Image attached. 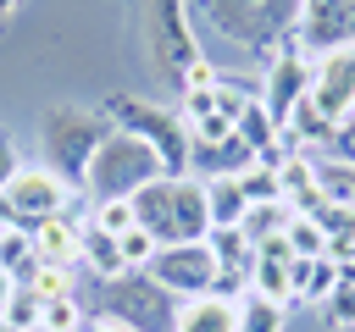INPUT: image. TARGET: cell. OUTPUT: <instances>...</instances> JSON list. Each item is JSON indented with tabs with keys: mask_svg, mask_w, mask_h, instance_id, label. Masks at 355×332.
I'll return each mask as SVG.
<instances>
[{
	"mask_svg": "<svg viewBox=\"0 0 355 332\" xmlns=\"http://www.w3.org/2000/svg\"><path fill=\"white\" fill-rule=\"evenodd\" d=\"M28 238H33V260H39V266L72 271V266L83 260V221H72L67 210L50 216V221H39V227H28Z\"/></svg>",
	"mask_w": 355,
	"mask_h": 332,
	"instance_id": "obj_13",
	"label": "cell"
},
{
	"mask_svg": "<svg viewBox=\"0 0 355 332\" xmlns=\"http://www.w3.org/2000/svg\"><path fill=\"white\" fill-rule=\"evenodd\" d=\"M83 315L94 321H122L133 332H172L178 326V299L150 277V271H122V277H94Z\"/></svg>",
	"mask_w": 355,
	"mask_h": 332,
	"instance_id": "obj_2",
	"label": "cell"
},
{
	"mask_svg": "<svg viewBox=\"0 0 355 332\" xmlns=\"http://www.w3.org/2000/svg\"><path fill=\"white\" fill-rule=\"evenodd\" d=\"M205 249H211L216 271L250 277V266H255V243H250V232H244V227H211V232H205Z\"/></svg>",
	"mask_w": 355,
	"mask_h": 332,
	"instance_id": "obj_17",
	"label": "cell"
},
{
	"mask_svg": "<svg viewBox=\"0 0 355 332\" xmlns=\"http://www.w3.org/2000/svg\"><path fill=\"white\" fill-rule=\"evenodd\" d=\"M349 44H355V0H300V22H294L300 55H327Z\"/></svg>",
	"mask_w": 355,
	"mask_h": 332,
	"instance_id": "obj_10",
	"label": "cell"
},
{
	"mask_svg": "<svg viewBox=\"0 0 355 332\" xmlns=\"http://www.w3.org/2000/svg\"><path fill=\"white\" fill-rule=\"evenodd\" d=\"M239 321V304L222 299V293H200V299H183L178 304V326L172 332H233Z\"/></svg>",
	"mask_w": 355,
	"mask_h": 332,
	"instance_id": "obj_15",
	"label": "cell"
},
{
	"mask_svg": "<svg viewBox=\"0 0 355 332\" xmlns=\"http://www.w3.org/2000/svg\"><path fill=\"white\" fill-rule=\"evenodd\" d=\"M311 100L333 122L355 116V44L349 50H327V55L311 61Z\"/></svg>",
	"mask_w": 355,
	"mask_h": 332,
	"instance_id": "obj_12",
	"label": "cell"
},
{
	"mask_svg": "<svg viewBox=\"0 0 355 332\" xmlns=\"http://www.w3.org/2000/svg\"><path fill=\"white\" fill-rule=\"evenodd\" d=\"M83 332H94V326H83Z\"/></svg>",
	"mask_w": 355,
	"mask_h": 332,
	"instance_id": "obj_38",
	"label": "cell"
},
{
	"mask_svg": "<svg viewBox=\"0 0 355 332\" xmlns=\"http://www.w3.org/2000/svg\"><path fill=\"white\" fill-rule=\"evenodd\" d=\"M283 238H288V249H294V260H311V255H327V232L311 221V216H288V227H283Z\"/></svg>",
	"mask_w": 355,
	"mask_h": 332,
	"instance_id": "obj_26",
	"label": "cell"
},
{
	"mask_svg": "<svg viewBox=\"0 0 355 332\" xmlns=\"http://www.w3.org/2000/svg\"><path fill=\"white\" fill-rule=\"evenodd\" d=\"M205 210H211V227H244L250 199H244L239 177H211L205 183Z\"/></svg>",
	"mask_w": 355,
	"mask_h": 332,
	"instance_id": "obj_18",
	"label": "cell"
},
{
	"mask_svg": "<svg viewBox=\"0 0 355 332\" xmlns=\"http://www.w3.org/2000/svg\"><path fill=\"white\" fill-rule=\"evenodd\" d=\"M116 243H122V266H128V271H144V266L155 260V249H161V243H155L144 227H128Z\"/></svg>",
	"mask_w": 355,
	"mask_h": 332,
	"instance_id": "obj_29",
	"label": "cell"
},
{
	"mask_svg": "<svg viewBox=\"0 0 355 332\" xmlns=\"http://www.w3.org/2000/svg\"><path fill=\"white\" fill-rule=\"evenodd\" d=\"M178 304L183 299H200V293H211V282H216V260H211V249H205V238L200 243H161L155 249V260L144 266Z\"/></svg>",
	"mask_w": 355,
	"mask_h": 332,
	"instance_id": "obj_9",
	"label": "cell"
},
{
	"mask_svg": "<svg viewBox=\"0 0 355 332\" xmlns=\"http://www.w3.org/2000/svg\"><path fill=\"white\" fill-rule=\"evenodd\" d=\"M83 266H89V277H122L128 271L122 266V243L111 232H100L94 221H83Z\"/></svg>",
	"mask_w": 355,
	"mask_h": 332,
	"instance_id": "obj_20",
	"label": "cell"
},
{
	"mask_svg": "<svg viewBox=\"0 0 355 332\" xmlns=\"http://www.w3.org/2000/svg\"><path fill=\"white\" fill-rule=\"evenodd\" d=\"M311 94V55H300L294 50V39L266 61V83H261V105H266V116L283 127L288 122V111L300 105Z\"/></svg>",
	"mask_w": 355,
	"mask_h": 332,
	"instance_id": "obj_11",
	"label": "cell"
},
{
	"mask_svg": "<svg viewBox=\"0 0 355 332\" xmlns=\"http://www.w3.org/2000/svg\"><path fill=\"white\" fill-rule=\"evenodd\" d=\"M89 221H94L100 232H111V238H122V232L133 227V199H100Z\"/></svg>",
	"mask_w": 355,
	"mask_h": 332,
	"instance_id": "obj_28",
	"label": "cell"
},
{
	"mask_svg": "<svg viewBox=\"0 0 355 332\" xmlns=\"http://www.w3.org/2000/svg\"><path fill=\"white\" fill-rule=\"evenodd\" d=\"M322 310H327V321H333V326H355V288H349V282H338V288H333V299H327Z\"/></svg>",
	"mask_w": 355,
	"mask_h": 332,
	"instance_id": "obj_31",
	"label": "cell"
},
{
	"mask_svg": "<svg viewBox=\"0 0 355 332\" xmlns=\"http://www.w3.org/2000/svg\"><path fill=\"white\" fill-rule=\"evenodd\" d=\"M250 293H261V299H272V304H294V260H266V255H255V266H250Z\"/></svg>",
	"mask_w": 355,
	"mask_h": 332,
	"instance_id": "obj_19",
	"label": "cell"
},
{
	"mask_svg": "<svg viewBox=\"0 0 355 332\" xmlns=\"http://www.w3.org/2000/svg\"><path fill=\"white\" fill-rule=\"evenodd\" d=\"M22 288H33L39 299H61V293H72V271H55V266H39Z\"/></svg>",
	"mask_w": 355,
	"mask_h": 332,
	"instance_id": "obj_30",
	"label": "cell"
},
{
	"mask_svg": "<svg viewBox=\"0 0 355 332\" xmlns=\"http://www.w3.org/2000/svg\"><path fill=\"white\" fill-rule=\"evenodd\" d=\"M233 332H283V304H272V299H261V293H244Z\"/></svg>",
	"mask_w": 355,
	"mask_h": 332,
	"instance_id": "obj_22",
	"label": "cell"
},
{
	"mask_svg": "<svg viewBox=\"0 0 355 332\" xmlns=\"http://www.w3.org/2000/svg\"><path fill=\"white\" fill-rule=\"evenodd\" d=\"M333 288H338V260L333 255L294 260V304H327Z\"/></svg>",
	"mask_w": 355,
	"mask_h": 332,
	"instance_id": "obj_16",
	"label": "cell"
},
{
	"mask_svg": "<svg viewBox=\"0 0 355 332\" xmlns=\"http://www.w3.org/2000/svg\"><path fill=\"white\" fill-rule=\"evenodd\" d=\"M200 11L222 39L266 61L294 39V22H300V0H200Z\"/></svg>",
	"mask_w": 355,
	"mask_h": 332,
	"instance_id": "obj_3",
	"label": "cell"
},
{
	"mask_svg": "<svg viewBox=\"0 0 355 332\" xmlns=\"http://www.w3.org/2000/svg\"><path fill=\"white\" fill-rule=\"evenodd\" d=\"M133 227H144L155 243H200L211 232L205 183L200 177H155L133 194Z\"/></svg>",
	"mask_w": 355,
	"mask_h": 332,
	"instance_id": "obj_1",
	"label": "cell"
},
{
	"mask_svg": "<svg viewBox=\"0 0 355 332\" xmlns=\"http://www.w3.org/2000/svg\"><path fill=\"white\" fill-rule=\"evenodd\" d=\"M39 310H44V299H39L33 288H17V293L6 299V310H0V321H11V326H22V332H39Z\"/></svg>",
	"mask_w": 355,
	"mask_h": 332,
	"instance_id": "obj_27",
	"label": "cell"
},
{
	"mask_svg": "<svg viewBox=\"0 0 355 332\" xmlns=\"http://www.w3.org/2000/svg\"><path fill=\"white\" fill-rule=\"evenodd\" d=\"M216 83H222V72H216V61H205V55H200V61H194V66L183 72V83H178V94H183V89H216Z\"/></svg>",
	"mask_w": 355,
	"mask_h": 332,
	"instance_id": "obj_32",
	"label": "cell"
},
{
	"mask_svg": "<svg viewBox=\"0 0 355 332\" xmlns=\"http://www.w3.org/2000/svg\"><path fill=\"white\" fill-rule=\"evenodd\" d=\"M11 293H17V282H11L6 271H0V310H6V299H11Z\"/></svg>",
	"mask_w": 355,
	"mask_h": 332,
	"instance_id": "obj_35",
	"label": "cell"
},
{
	"mask_svg": "<svg viewBox=\"0 0 355 332\" xmlns=\"http://www.w3.org/2000/svg\"><path fill=\"white\" fill-rule=\"evenodd\" d=\"M239 188H244L250 205H272V199H283V194H277V166H272V160H250V166L239 172Z\"/></svg>",
	"mask_w": 355,
	"mask_h": 332,
	"instance_id": "obj_24",
	"label": "cell"
},
{
	"mask_svg": "<svg viewBox=\"0 0 355 332\" xmlns=\"http://www.w3.org/2000/svg\"><path fill=\"white\" fill-rule=\"evenodd\" d=\"M39 138H44V160L55 177H67L72 188H83L94 149L111 138V122L100 105H50L39 116Z\"/></svg>",
	"mask_w": 355,
	"mask_h": 332,
	"instance_id": "obj_4",
	"label": "cell"
},
{
	"mask_svg": "<svg viewBox=\"0 0 355 332\" xmlns=\"http://www.w3.org/2000/svg\"><path fill=\"white\" fill-rule=\"evenodd\" d=\"M288 205L283 199H272V205H250V216H244V232H250V243H261V238H277L283 227H288Z\"/></svg>",
	"mask_w": 355,
	"mask_h": 332,
	"instance_id": "obj_25",
	"label": "cell"
},
{
	"mask_svg": "<svg viewBox=\"0 0 355 332\" xmlns=\"http://www.w3.org/2000/svg\"><path fill=\"white\" fill-rule=\"evenodd\" d=\"M316 183H322V199L327 205H355V166L349 160H316Z\"/></svg>",
	"mask_w": 355,
	"mask_h": 332,
	"instance_id": "obj_21",
	"label": "cell"
},
{
	"mask_svg": "<svg viewBox=\"0 0 355 332\" xmlns=\"http://www.w3.org/2000/svg\"><path fill=\"white\" fill-rule=\"evenodd\" d=\"M155 177H166L161 155H155L144 138L111 127V138H105V144L94 149V160H89L83 194H94V205H100V199H133V194H139L144 183H155Z\"/></svg>",
	"mask_w": 355,
	"mask_h": 332,
	"instance_id": "obj_6",
	"label": "cell"
},
{
	"mask_svg": "<svg viewBox=\"0 0 355 332\" xmlns=\"http://www.w3.org/2000/svg\"><path fill=\"white\" fill-rule=\"evenodd\" d=\"M22 172V155H17V138L11 133H0V194L11 188V177Z\"/></svg>",
	"mask_w": 355,
	"mask_h": 332,
	"instance_id": "obj_33",
	"label": "cell"
},
{
	"mask_svg": "<svg viewBox=\"0 0 355 332\" xmlns=\"http://www.w3.org/2000/svg\"><path fill=\"white\" fill-rule=\"evenodd\" d=\"M94 332H133V326H122V321H94Z\"/></svg>",
	"mask_w": 355,
	"mask_h": 332,
	"instance_id": "obj_37",
	"label": "cell"
},
{
	"mask_svg": "<svg viewBox=\"0 0 355 332\" xmlns=\"http://www.w3.org/2000/svg\"><path fill=\"white\" fill-rule=\"evenodd\" d=\"M83 299L78 293H61V299H44L39 310V332H83Z\"/></svg>",
	"mask_w": 355,
	"mask_h": 332,
	"instance_id": "obj_23",
	"label": "cell"
},
{
	"mask_svg": "<svg viewBox=\"0 0 355 332\" xmlns=\"http://www.w3.org/2000/svg\"><path fill=\"white\" fill-rule=\"evenodd\" d=\"M277 194L294 216H316L327 199H322V183H316V160L300 149V155H283L277 160Z\"/></svg>",
	"mask_w": 355,
	"mask_h": 332,
	"instance_id": "obj_14",
	"label": "cell"
},
{
	"mask_svg": "<svg viewBox=\"0 0 355 332\" xmlns=\"http://www.w3.org/2000/svg\"><path fill=\"white\" fill-rule=\"evenodd\" d=\"M144 44H150V61L161 66V77L183 83V72L200 61L189 0H144Z\"/></svg>",
	"mask_w": 355,
	"mask_h": 332,
	"instance_id": "obj_7",
	"label": "cell"
},
{
	"mask_svg": "<svg viewBox=\"0 0 355 332\" xmlns=\"http://www.w3.org/2000/svg\"><path fill=\"white\" fill-rule=\"evenodd\" d=\"M72 194L78 188L67 177H55L50 166H22L11 177V188L0 194V227H39V221L61 216L72 205Z\"/></svg>",
	"mask_w": 355,
	"mask_h": 332,
	"instance_id": "obj_8",
	"label": "cell"
},
{
	"mask_svg": "<svg viewBox=\"0 0 355 332\" xmlns=\"http://www.w3.org/2000/svg\"><path fill=\"white\" fill-rule=\"evenodd\" d=\"M100 111H105L111 127L144 138L161 155L166 177H189V127H183L178 105H155V100H139V94H105Z\"/></svg>",
	"mask_w": 355,
	"mask_h": 332,
	"instance_id": "obj_5",
	"label": "cell"
},
{
	"mask_svg": "<svg viewBox=\"0 0 355 332\" xmlns=\"http://www.w3.org/2000/svg\"><path fill=\"white\" fill-rule=\"evenodd\" d=\"M17 6H22V0H0V28H6L11 17H17Z\"/></svg>",
	"mask_w": 355,
	"mask_h": 332,
	"instance_id": "obj_36",
	"label": "cell"
},
{
	"mask_svg": "<svg viewBox=\"0 0 355 332\" xmlns=\"http://www.w3.org/2000/svg\"><path fill=\"white\" fill-rule=\"evenodd\" d=\"M327 155H333V160H349V166H355V116H344V122H338V133H333Z\"/></svg>",
	"mask_w": 355,
	"mask_h": 332,
	"instance_id": "obj_34",
	"label": "cell"
}]
</instances>
